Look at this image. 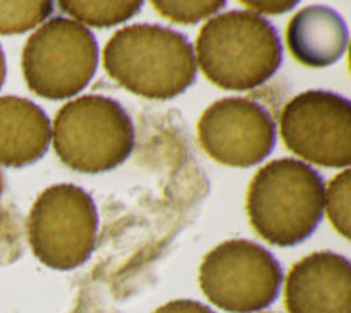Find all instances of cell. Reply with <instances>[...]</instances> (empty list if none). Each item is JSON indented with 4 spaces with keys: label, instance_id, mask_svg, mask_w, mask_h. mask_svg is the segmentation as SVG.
Segmentation results:
<instances>
[{
    "label": "cell",
    "instance_id": "cell-1",
    "mask_svg": "<svg viewBox=\"0 0 351 313\" xmlns=\"http://www.w3.org/2000/svg\"><path fill=\"white\" fill-rule=\"evenodd\" d=\"M109 76L136 95L169 101L195 83L197 60L192 43L183 34L160 25H130L104 48Z\"/></svg>",
    "mask_w": 351,
    "mask_h": 313
},
{
    "label": "cell",
    "instance_id": "cell-2",
    "mask_svg": "<svg viewBox=\"0 0 351 313\" xmlns=\"http://www.w3.org/2000/svg\"><path fill=\"white\" fill-rule=\"evenodd\" d=\"M195 60L209 81L223 90H253L281 67L283 45L274 25L252 11L213 16L197 37Z\"/></svg>",
    "mask_w": 351,
    "mask_h": 313
},
{
    "label": "cell",
    "instance_id": "cell-3",
    "mask_svg": "<svg viewBox=\"0 0 351 313\" xmlns=\"http://www.w3.org/2000/svg\"><path fill=\"white\" fill-rule=\"evenodd\" d=\"M246 208L260 237L276 246H295L324 218L325 181L306 162L278 159L255 174Z\"/></svg>",
    "mask_w": 351,
    "mask_h": 313
},
{
    "label": "cell",
    "instance_id": "cell-4",
    "mask_svg": "<svg viewBox=\"0 0 351 313\" xmlns=\"http://www.w3.org/2000/svg\"><path fill=\"white\" fill-rule=\"evenodd\" d=\"M53 148L67 167L77 173L112 171L130 156L136 130L130 115L106 95H83L56 113Z\"/></svg>",
    "mask_w": 351,
    "mask_h": 313
},
{
    "label": "cell",
    "instance_id": "cell-5",
    "mask_svg": "<svg viewBox=\"0 0 351 313\" xmlns=\"http://www.w3.org/2000/svg\"><path fill=\"white\" fill-rule=\"evenodd\" d=\"M25 83L36 95L64 101L77 95L99 67V45L84 25L56 16L28 37L21 56Z\"/></svg>",
    "mask_w": 351,
    "mask_h": 313
},
{
    "label": "cell",
    "instance_id": "cell-6",
    "mask_svg": "<svg viewBox=\"0 0 351 313\" xmlns=\"http://www.w3.org/2000/svg\"><path fill=\"white\" fill-rule=\"evenodd\" d=\"M32 252L43 264L69 271L92 257L99 213L92 196L71 183L53 185L34 202L27 220Z\"/></svg>",
    "mask_w": 351,
    "mask_h": 313
},
{
    "label": "cell",
    "instance_id": "cell-7",
    "mask_svg": "<svg viewBox=\"0 0 351 313\" xmlns=\"http://www.w3.org/2000/svg\"><path fill=\"white\" fill-rule=\"evenodd\" d=\"M204 296L228 313H253L267 308L283 287L278 259L247 240H228L204 257L199 271Z\"/></svg>",
    "mask_w": 351,
    "mask_h": 313
},
{
    "label": "cell",
    "instance_id": "cell-8",
    "mask_svg": "<svg viewBox=\"0 0 351 313\" xmlns=\"http://www.w3.org/2000/svg\"><path fill=\"white\" fill-rule=\"evenodd\" d=\"M280 130L290 152L322 167L351 162V102L328 90H307L285 106Z\"/></svg>",
    "mask_w": 351,
    "mask_h": 313
},
{
    "label": "cell",
    "instance_id": "cell-9",
    "mask_svg": "<svg viewBox=\"0 0 351 313\" xmlns=\"http://www.w3.org/2000/svg\"><path fill=\"white\" fill-rule=\"evenodd\" d=\"M200 146L213 161L230 167H252L276 146V121L267 108L250 99L216 101L199 120Z\"/></svg>",
    "mask_w": 351,
    "mask_h": 313
},
{
    "label": "cell",
    "instance_id": "cell-10",
    "mask_svg": "<svg viewBox=\"0 0 351 313\" xmlns=\"http://www.w3.org/2000/svg\"><path fill=\"white\" fill-rule=\"evenodd\" d=\"M288 313H351V264L335 252H315L290 269Z\"/></svg>",
    "mask_w": 351,
    "mask_h": 313
},
{
    "label": "cell",
    "instance_id": "cell-11",
    "mask_svg": "<svg viewBox=\"0 0 351 313\" xmlns=\"http://www.w3.org/2000/svg\"><path fill=\"white\" fill-rule=\"evenodd\" d=\"M51 143L48 115L23 97H0V164L23 167L40 161Z\"/></svg>",
    "mask_w": 351,
    "mask_h": 313
},
{
    "label": "cell",
    "instance_id": "cell-12",
    "mask_svg": "<svg viewBox=\"0 0 351 313\" xmlns=\"http://www.w3.org/2000/svg\"><path fill=\"white\" fill-rule=\"evenodd\" d=\"M287 43L295 60L307 67H328L343 58L348 27L339 12L327 5H309L291 18Z\"/></svg>",
    "mask_w": 351,
    "mask_h": 313
},
{
    "label": "cell",
    "instance_id": "cell-13",
    "mask_svg": "<svg viewBox=\"0 0 351 313\" xmlns=\"http://www.w3.org/2000/svg\"><path fill=\"white\" fill-rule=\"evenodd\" d=\"M60 8L77 23L106 28L136 16L143 2H60Z\"/></svg>",
    "mask_w": 351,
    "mask_h": 313
},
{
    "label": "cell",
    "instance_id": "cell-14",
    "mask_svg": "<svg viewBox=\"0 0 351 313\" xmlns=\"http://www.w3.org/2000/svg\"><path fill=\"white\" fill-rule=\"evenodd\" d=\"M55 9L53 2H0V34H23L48 20Z\"/></svg>",
    "mask_w": 351,
    "mask_h": 313
},
{
    "label": "cell",
    "instance_id": "cell-15",
    "mask_svg": "<svg viewBox=\"0 0 351 313\" xmlns=\"http://www.w3.org/2000/svg\"><path fill=\"white\" fill-rule=\"evenodd\" d=\"M350 202L351 171L344 169L325 187V209L335 231L348 240L350 237Z\"/></svg>",
    "mask_w": 351,
    "mask_h": 313
},
{
    "label": "cell",
    "instance_id": "cell-16",
    "mask_svg": "<svg viewBox=\"0 0 351 313\" xmlns=\"http://www.w3.org/2000/svg\"><path fill=\"white\" fill-rule=\"evenodd\" d=\"M223 5V0H204V2H197V0H193V2H162V0H156V2H153V8L162 16L176 21V23L186 25L215 16Z\"/></svg>",
    "mask_w": 351,
    "mask_h": 313
},
{
    "label": "cell",
    "instance_id": "cell-17",
    "mask_svg": "<svg viewBox=\"0 0 351 313\" xmlns=\"http://www.w3.org/2000/svg\"><path fill=\"white\" fill-rule=\"evenodd\" d=\"M153 313H215L209 306L202 305L193 299H176L169 301L167 305L160 306Z\"/></svg>",
    "mask_w": 351,
    "mask_h": 313
},
{
    "label": "cell",
    "instance_id": "cell-18",
    "mask_svg": "<svg viewBox=\"0 0 351 313\" xmlns=\"http://www.w3.org/2000/svg\"><path fill=\"white\" fill-rule=\"evenodd\" d=\"M244 5L252 9V12H285L290 11L297 2H244Z\"/></svg>",
    "mask_w": 351,
    "mask_h": 313
},
{
    "label": "cell",
    "instance_id": "cell-19",
    "mask_svg": "<svg viewBox=\"0 0 351 313\" xmlns=\"http://www.w3.org/2000/svg\"><path fill=\"white\" fill-rule=\"evenodd\" d=\"M5 80V56L2 48H0V89H2V84H4Z\"/></svg>",
    "mask_w": 351,
    "mask_h": 313
},
{
    "label": "cell",
    "instance_id": "cell-20",
    "mask_svg": "<svg viewBox=\"0 0 351 313\" xmlns=\"http://www.w3.org/2000/svg\"><path fill=\"white\" fill-rule=\"evenodd\" d=\"M2 192H4V176L0 173V229L4 225V213H2Z\"/></svg>",
    "mask_w": 351,
    "mask_h": 313
}]
</instances>
